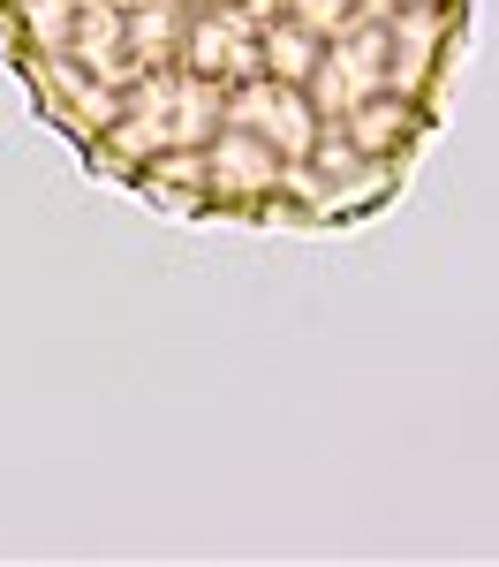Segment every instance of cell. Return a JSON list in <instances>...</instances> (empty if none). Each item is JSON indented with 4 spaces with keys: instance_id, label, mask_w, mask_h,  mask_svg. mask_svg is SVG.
Wrapping results in <instances>:
<instances>
[{
    "instance_id": "1",
    "label": "cell",
    "mask_w": 499,
    "mask_h": 567,
    "mask_svg": "<svg viewBox=\"0 0 499 567\" xmlns=\"http://www.w3.org/2000/svg\"><path fill=\"white\" fill-rule=\"evenodd\" d=\"M386 31H349V45L333 53V61H318V99L333 106V114H356L363 91L386 84Z\"/></svg>"
},
{
    "instance_id": "2",
    "label": "cell",
    "mask_w": 499,
    "mask_h": 567,
    "mask_svg": "<svg viewBox=\"0 0 499 567\" xmlns=\"http://www.w3.org/2000/svg\"><path fill=\"white\" fill-rule=\"evenodd\" d=\"M235 122H250V130L280 144V152H311V106L295 99V84H272V76H250V91L235 99Z\"/></svg>"
},
{
    "instance_id": "3",
    "label": "cell",
    "mask_w": 499,
    "mask_h": 567,
    "mask_svg": "<svg viewBox=\"0 0 499 567\" xmlns=\"http://www.w3.org/2000/svg\"><path fill=\"white\" fill-rule=\"evenodd\" d=\"M189 61L197 76H235V69H258V45H250V23L227 8L220 23H197L189 31Z\"/></svg>"
},
{
    "instance_id": "4",
    "label": "cell",
    "mask_w": 499,
    "mask_h": 567,
    "mask_svg": "<svg viewBox=\"0 0 499 567\" xmlns=\"http://www.w3.org/2000/svg\"><path fill=\"white\" fill-rule=\"evenodd\" d=\"M212 182L220 189H235V197H258V189H272V152L266 136H220V152H212Z\"/></svg>"
},
{
    "instance_id": "5",
    "label": "cell",
    "mask_w": 499,
    "mask_h": 567,
    "mask_svg": "<svg viewBox=\"0 0 499 567\" xmlns=\"http://www.w3.org/2000/svg\"><path fill=\"white\" fill-rule=\"evenodd\" d=\"M432 39H439V16H432V8H408L402 16V31H394V53H386V61H394V84H416V76H424V53H432Z\"/></svg>"
},
{
    "instance_id": "6",
    "label": "cell",
    "mask_w": 499,
    "mask_h": 567,
    "mask_svg": "<svg viewBox=\"0 0 499 567\" xmlns=\"http://www.w3.org/2000/svg\"><path fill=\"white\" fill-rule=\"evenodd\" d=\"M258 61L272 69V84H311L318 76V39L311 31H266Z\"/></svg>"
},
{
    "instance_id": "7",
    "label": "cell",
    "mask_w": 499,
    "mask_h": 567,
    "mask_svg": "<svg viewBox=\"0 0 499 567\" xmlns=\"http://www.w3.org/2000/svg\"><path fill=\"white\" fill-rule=\"evenodd\" d=\"M212 114H220V84L197 76V84H175V144H197L212 136Z\"/></svg>"
},
{
    "instance_id": "8",
    "label": "cell",
    "mask_w": 499,
    "mask_h": 567,
    "mask_svg": "<svg viewBox=\"0 0 499 567\" xmlns=\"http://www.w3.org/2000/svg\"><path fill=\"white\" fill-rule=\"evenodd\" d=\"M349 122H356V152H386V144L408 136V106H371V99H363Z\"/></svg>"
},
{
    "instance_id": "9",
    "label": "cell",
    "mask_w": 499,
    "mask_h": 567,
    "mask_svg": "<svg viewBox=\"0 0 499 567\" xmlns=\"http://www.w3.org/2000/svg\"><path fill=\"white\" fill-rule=\"evenodd\" d=\"M295 16H303L311 39H349L356 31V8L349 0H295Z\"/></svg>"
},
{
    "instance_id": "10",
    "label": "cell",
    "mask_w": 499,
    "mask_h": 567,
    "mask_svg": "<svg viewBox=\"0 0 499 567\" xmlns=\"http://www.w3.org/2000/svg\"><path fill=\"white\" fill-rule=\"evenodd\" d=\"M31 31H39V45L69 39V0H31Z\"/></svg>"
},
{
    "instance_id": "11",
    "label": "cell",
    "mask_w": 499,
    "mask_h": 567,
    "mask_svg": "<svg viewBox=\"0 0 499 567\" xmlns=\"http://www.w3.org/2000/svg\"><path fill=\"white\" fill-rule=\"evenodd\" d=\"M235 16H242V23H272V16H280V0H235Z\"/></svg>"
},
{
    "instance_id": "12",
    "label": "cell",
    "mask_w": 499,
    "mask_h": 567,
    "mask_svg": "<svg viewBox=\"0 0 499 567\" xmlns=\"http://www.w3.org/2000/svg\"><path fill=\"white\" fill-rule=\"evenodd\" d=\"M363 8H394V0H363Z\"/></svg>"
}]
</instances>
